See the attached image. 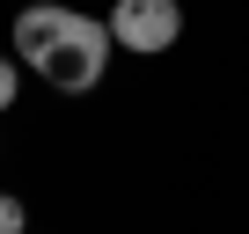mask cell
Here are the masks:
<instances>
[{
  "mask_svg": "<svg viewBox=\"0 0 249 234\" xmlns=\"http://www.w3.org/2000/svg\"><path fill=\"white\" fill-rule=\"evenodd\" d=\"M110 51H117V44H110V22L73 8L66 30L52 37V51L37 59V73H44V88H59V95H88V88L110 73Z\"/></svg>",
  "mask_w": 249,
  "mask_h": 234,
  "instance_id": "obj_1",
  "label": "cell"
},
{
  "mask_svg": "<svg viewBox=\"0 0 249 234\" xmlns=\"http://www.w3.org/2000/svg\"><path fill=\"white\" fill-rule=\"evenodd\" d=\"M110 44L132 59H161L183 37V0H110Z\"/></svg>",
  "mask_w": 249,
  "mask_h": 234,
  "instance_id": "obj_2",
  "label": "cell"
},
{
  "mask_svg": "<svg viewBox=\"0 0 249 234\" xmlns=\"http://www.w3.org/2000/svg\"><path fill=\"white\" fill-rule=\"evenodd\" d=\"M66 0H30V8H15V22H8V51L22 59V66H37L44 51H52V37L66 30Z\"/></svg>",
  "mask_w": 249,
  "mask_h": 234,
  "instance_id": "obj_3",
  "label": "cell"
},
{
  "mask_svg": "<svg viewBox=\"0 0 249 234\" xmlns=\"http://www.w3.org/2000/svg\"><path fill=\"white\" fill-rule=\"evenodd\" d=\"M15 102H22V59H15V66L0 59V117H8Z\"/></svg>",
  "mask_w": 249,
  "mask_h": 234,
  "instance_id": "obj_4",
  "label": "cell"
},
{
  "mask_svg": "<svg viewBox=\"0 0 249 234\" xmlns=\"http://www.w3.org/2000/svg\"><path fill=\"white\" fill-rule=\"evenodd\" d=\"M0 234H30V205L0 190Z\"/></svg>",
  "mask_w": 249,
  "mask_h": 234,
  "instance_id": "obj_5",
  "label": "cell"
}]
</instances>
